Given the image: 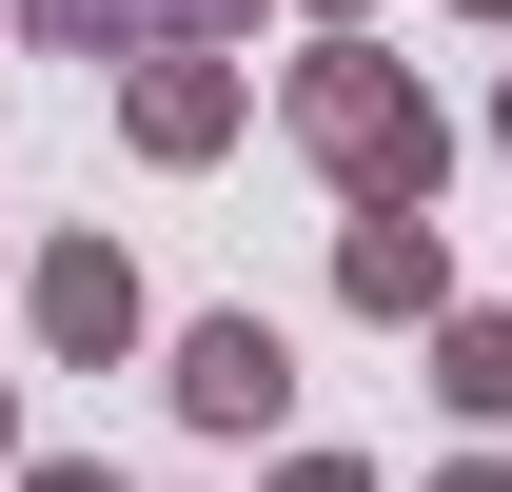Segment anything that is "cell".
Returning a JSON list of instances; mask_svg holds the SVG:
<instances>
[{"label":"cell","mask_w":512,"mask_h":492,"mask_svg":"<svg viewBox=\"0 0 512 492\" xmlns=\"http://www.w3.org/2000/svg\"><path fill=\"white\" fill-rule=\"evenodd\" d=\"M60 20H138V0H60Z\"/></svg>","instance_id":"obj_1"}]
</instances>
